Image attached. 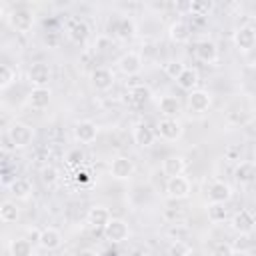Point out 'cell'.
<instances>
[{"label": "cell", "mask_w": 256, "mask_h": 256, "mask_svg": "<svg viewBox=\"0 0 256 256\" xmlns=\"http://www.w3.org/2000/svg\"><path fill=\"white\" fill-rule=\"evenodd\" d=\"M6 138L14 148H28L34 140V128L24 122H12L6 130Z\"/></svg>", "instance_id": "1"}, {"label": "cell", "mask_w": 256, "mask_h": 256, "mask_svg": "<svg viewBox=\"0 0 256 256\" xmlns=\"http://www.w3.org/2000/svg\"><path fill=\"white\" fill-rule=\"evenodd\" d=\"M142 56L138 54V52H134V50H128V52H124L122 56H118V60H116V68L124 74V76H136V74H140V70H142Z\"/></svg>", "instance_id": "2"}, {"label": "cell", "mask_w": 256, "mask_h": 256, "mask_svg": "<svg viewBox=\"0 0 256 256\" xmlns=\"http://www.w3.org/2000/svg\"><path fill=\"white\" fill-rule=\"evenodd\" d=\"M104 236H106L108 242L120 244V242L128 240V236H130V226H128V222L122 220V218H112V220L106 224V228H104Z\"/></svg>", "instance_id": "3"}, {"label": "cell", "mask_w": 256, "mask_h": 256, "mask_svg": "<svg viewBox=\"0 0 256 256\" xmlns=\"http://www.w3.org/2000/svg\"><path fill=\"white\" fill-rule=\"evenodd\" d=\"M8 22H10V26H12L16 32L28 34V32L32 30V26H34V14H32L28 8H16V10L10 12Z\"/></svg>", "instance_id": "4"}, {"label": "cell", "mask_w": 256, "mask_h": 256, "mask_svg": "<svg viewBox=\"0 0 256 256\" xmlns=\"http://www.w3.org/2000/svg\"><path fill=\"white\" fill-rule=\"evenodd\" d=\"M156 128H158V130H156L158 136H160L162 140H166V142H176V140H180L182 134H184L182 124H180L176 118H162V120H158Z\"/></svg>", "instance_id": "5"}, {"label": "cell", "mask_w": 256, "mask_h": 256, "mask_svg": "<svg viewBox=\"0 0 256 256\" xmlns=\"http://www.w3.org/2000/svg\"><path fill=\"white\" fill-rule=\"evenodd\" d=\"M136 170V164L130 156H116L112 162H110V176L116 178V180H128L132 178Z\"/></svg>", "instance_id": "6"}, {"label": "cell", "mask_w": 256, "mask_h": 256, "mask_svg": "<svg viewBox=\"0 0 256 256\" xmlns=\"http://www.w3.org/2000/svg\"><path fill=\"white\" fill-rule=\"evenodd\" d=\"M190 192H192V188H190V180L186 176L168 178V182H166L168 198H172V200H186L190 196Z\"/></svg>", "instance_id": "7"}, {"label": "cell", "mask_w": 256, "mask_h": 256, "mask_svg": "<svg viewBox=\"0 0 256 256\" xmlns=\"http://www.w3.org/2000/svg\"><path fill=\"white\" fill-rule=\"evenodd\" d=\"M186 104H188V110L192 114H204L212 106V94L208 90H192L188 94Z\"/></svg>", "instance_id": "8"}, {"label": "cell", "mask_w": 256, "mask_h": 256, "mask_svg": "<svg viewBox=\"0 0 256 256\" xmlns=\"http://www.w3.org/2000/svg\"><path fill=\"white\" fill-rule=\"evenodd\" d=\"M230 226H232V230H234L236 234L248 236V234L254 232L256 220H254V216H252L248 210H238V212H234V216H232V220H230Z\"/></svg>", "instance_id": "9"}, {"label": "cell", "mask_w": 256, "mask_h": 256, "mask_svg": "<svg viewBox=\"0 0 256 256\" xmlns=\"http://www.w3.org/2000/svg\"><path fill=\"white\" fill-rule=\"evenodd\" d=\"M90 82H92V86H94L98 92H106V90H110V88L114 86L116 76H114V72H112L110 68H106V66H98V68L92 70V74H90Z\"/></svg>", "instance_id": "10"}, {"label": "cell", "mask_w": 256, "mask_h": 256, "mask_svg": "<svg viewBox=\"0 0 256 256\" xmlns=\"http://www.w3.org/2000/svg\"><path fill=\"white\" fill-rule=\"evenodd\" d=\"M50 78H52V70H50V66L44 64V62H36V64H32L30 70H28V80L32 82L34 88H44V86H48Z\"/></svg>", "instance_id": "11"}, {"label": "cell", "mask_w": 256, "mask_h": 256, "mask_svg": "<svg viewBox=\"0 0 256 256\" xmlns=\"http://www.w3.org/2000/svg\"><path fill=\"white\" fill-rule=\"evenodd\" d=\"M98 136V126L92 120H80L74 124V138L80 144H92Z\"/></svg>", "instance_id": "12"}, {"label": "cell", "mask_w": 256, "mask_h": 256, "mask_svg": "<svg viewBox=\"0 0 256 256\" xmlns=\"http://www.w3.org/2000/svg\"><path fill=\"white\" fill-rule=\"evenodd\" d=\"M234 44L240 52H250L256 46V28L252 26H240L234 32Z\"/></svg>", "instance_id": "13"}, {"label": "cell", "mask_w": 256, "mask_h": 256, "mask_svg": "<svg viewBox=\"0 0 256 256\" xmlns=\"http://www.w3.org/2000/svg\"><path fill=\"white\" fill-rule=\"evenodd\" d=\"M194 56L204 64H216L218 62V46L212 40H200L194 46Z\"/></svg>", "instance_id": "14"}, {"label": "cell", "mask_w": 256, "mask_h": 256, "mask_svg": "<svg viewBox=\"0 0 256 256\" xmlns=\"http://www.w3.org/2000/svg\"><path fill=\"white\" fill-rule=\"evenodd\" d=\"M232 198V186L224 180H214L208 188V200L214 204H226Z\"/></svg>", "instance_id": "15"}, {"label": "cell", "mask_w": 256, "mask_h": 256, "mask_svg": "<svg viewBox=\"0 0 256 256\" xmlns=\"http://www.w3.org/2000/svg\"><path fill=\"white\" fill-rule=\"evenodd\" d=\"M36 240H38V246L42 250H56L62 244V234H60V230H56L52 226H46V228H42L38 232Z\"/></svg>", "instance_id": "16"}, {"label": "cell", "mask_w": 256, "mask_h": 256, "mask_svg": "<svg viewBox=\"0 0 256 256\" xmlns=\"http://www.w3.org/2000/svg\"><path fill=\"white\" fill-rule=\"evenodd\" d=\"M86 220H88V224H90L92 228H102V230H104L106 224L112 220V216H110V210H108L106 206L96 204V206H92V208L88 210Z\"/></svg>", "instance_id": "17"}, {"label": "cell", "mask_w": 256, "mask_h": 256, "mask_svg": "<svg viewBox=\"0 0 256 256\" xmlns=\"http://www.w3.org/2000/svg\"><path fill=\"white\" fill-rule=\"evenodd\" d=\"M184 170H186V158H184V156L174 154V156H166V158L162 160V172H164V176H168V178L182 176Z\"/></svg>", "instance_id": "18"}, {"label": "cell", "mask_w": 256, "mask_h": 256, "mask_svg": "<svg viewBox=\"0 0 256 256\" xmlns=\"http://www.w3.org/2000/svg\"><path fill=\"white\" fill-rule=\"evenodd\" d=\"M234 180L238 184H250L256 180V162H250V160H244V162H238L236 168H234Z\"/></svg>", "instance_id": "19"}, {"label": "cell", "mask_w": 256, "mask_h": 256, "mask_svg": "<svg viewBox=\"0 0 256 256\" xmlns=\"http://www.w3.org/2000/svg\"><path fill=\"white\" fill-rule=\"evenodd\" d=\"M168 36H170V40L176 42V44H186V42H190V38H192V30H190V26H188L184 20H176V22L170 24Z\"/></svg>", "instance_id": "20"}, {"label": "cell", "mask_w": 256, "mask_h": 256, "mask_svg": "<svg viewBox=\"0 0 256 256\" xmlns=\"http://www.w3.org/2000/svg\"><path fill=\"white\" fill-rule=\"evenodd\" d=\"M50 100H52V92H50L48 86H44V88H32L30 94H28V104L34 110H44L50 104Z\"/></svg>", "instance_id": "21"}, {"label": "cell", "mask_w": 256, "mask_h": 256, "mask_svg": "<svg viewBox=\"0 0 256 256\" xmlns=\"http://www.w3.org/2000/svg\"><path fill=\"white\" fill-rule=\"evenodd\" d=\"M158 110H160V114L164 118H176L182 112V104H180V100L176 96L166 94V96H162L158 100Z\"/></svg>", "instance_id": "22"}, {"label": "cell", "mask_w": 256, "mask_h": 256, "mask_svg": "<svg viewBox=\"0 0 256 256\" xmlns=\"http://www.w3.org/2000/svg\"><path fill=\"white\" fill-rule=\"evenodd\" d=\"M132 138H134L138 148H150L154 144V140H156V132L148 124H138L134 128V132H132Z\"/></svg>", "instance_id": "23"}, {"label": "cell", "mask_w": 256, "mask_h": 256, "mask_svg": "<svg viewBox=\"0 0 256 256\" xmlns=\"http://www.w3.org/2000/svg\"><path fill=\"white\" fill-rule=\"evenodd\" d=\"M198 82H200V74H198V70L192 68V66H186L184 72L180 74V78L176 80V84H178L182 90H186V92L198 90Z\"/></svg>", "instance_id": "24"}, {"label": "cell", "mask_w": 256, "mask_h": 256, "mask_svg": "<svg viewBox=\"0 0 256 256\" xmlns=\"http://www.w3.org/2000/svg\"><path fill=\"white\" fill-rule=\"evenodd\" d=\"M10 194L16 200H28L32 196V182L28 178H14L10 182Z\"/></svg>", "instance_id": "25"}, {"label": "cell", "mask_w": 256, "mask_h": 256, "mask_svg": "<svg viewBox=\"0 0 256 256\" xmlns=\"http://www.w3.org/2000/svg\"><path fill=\"white\" fill-rule=\"evenodd\" d=\"M134 34H136V24H134V20L132 18H120L118 20V24H116V28H114V36L118 38V40H132L134 38Z\"/></svg>", "instance_id": "26"}, {"label": "cell", "mask_w": 256, "mask_h": 256, "mask_svg": "<svg viewBox=\"0 0 256 256\" xmlns=\"http://www.w3.org/2000/svg\"><path fill=\"white\" fill-rule=\"evenodd\" d=\"M88 36H90V28H88V24H86L84 20H74V22L70 24V28H68V38H70L72 42L82 44Z\"/></svg>", "instance_id": "27"}, {"label": "cell", "mask_w": 256, "mask_h": 256, "mask_svg": "<svg viewBox=\"0 0 256 256\" xmlns=\"http://www.w3.org/2000/svg\"><path fill=\"white\" fill-rule=\"evenodd\" d=\"M20 218V208L16 206V202L12 200H4L2 206H0V220L4 224H12Z\"/></svg>", "instance_id": "28"}, {"label": "cell", "mask_w": 256, "mask_h": 256, "mask_svg": "<svg viewBox=\"0 0 256 256\" xmlns=\"http://www.w3.org/2000/svg\"><path fill=\"white\" fill-rule=\"evenodd\" d=\"M8 254L10 256H32V244L26 238H14L8 244Z\"/></svg>", "instance_id": "29"}, {"label": "cell", "mask_w": 256, "mask_h": 256, "mask_svg": "<svg viewBox=\"0 0 256 256\" xmlns=\"http://www.w3.org/2000/svg\"><path fill=\"white\" fill-rule=\"evenodd\" d=\"M150 88L144 86V84H136L130 88V100L136 104V106H144L148 100H150Z\"/></svg>", "instance_id": "30"}, {"label": "cell", "mask_w": 256, "mask_h": 256, "mask_svg": "<svg viewBox=\"0 0 256 256\" xmlns=\"http://www.w3.org/2000/svg\"><path fill=\"white\" fill-rule=\"evenodd\" d=\"M58 176H60V172H58V168L54 164H46V166L40 168V180L46 186H54L58 182Z\"/></svg>", "instance_id": "31"}, {"label": "cell", "mask_w": 256, "mask_h": 256, "mask_svg": "<svg viewBox=\"0 0 256 256\" xmlns=\"http://www.w3.org/2000/svg\"><path fill=\"white\" fill-rule=\"evenodd\" d=\"M226 216H228V210L224 208V204H214V202L208 204V220L210 222H214V224L224 222Z\"/></svg>", "instance_id": "32"}, {"label": "cell", "mask_w": 256, "mask_h": 256, "mask_svg": "<svg viewBox=\"0 0 256 256\" xmlns=\"http://www.w3.org/2000/svg\"><path fill=\"white\" fill-rule=\"evenodd\" d=\"M190 254H192V248L184 240H174L166 250V256H190Z\"/></svg>", "instance_id": "33"}, {"label": "cell", "mask_w": 256, "mask_h": 256, "mask_svg": "<svg viewBox=\"0 0 256 256\" xmlns=\"http://www.w3.org/2000/svg\"><path fill=\"white\" fill-rule=\"evenodd\" d=\"M16 80V70L8 64H2L0 66V90H6L8 86H12Z\"/></svg>", "instance_id": "34"}, {"label": "cell", "mask_w": 256, "mask_h": 256, "mask_svg": "<svg viewBox=\"0 0 256 256\" xmlns=\"http://www.w3.org/2000/svg\"><path fill=\"white\" fill-rule=\"evenodd\" d=\"M184 64L182 62H178V60H170V62H166L164 64V74L168 76V78H174V80H178L180 78V74L184 72Z\"/></svg>", "instance_id": "35"}, {"label": "cell", "mask_w": 256, "mask_h": 256, "mask_svg": "<svg viewBox=\"0 0 256 256\" xmlns=\"http://www.w3.org/2000/svg\"><path fill=\"white\" fill-rule=\"evenodd\" d=\"M210 256H234V248L228 242H218V244H214Z\"/></svg>", "instance_id": "36"}, {"label": "cell", "mask_w": 256, "mask_h": 256, "mask_svg": "<svg viewBox=\"0 0 256 256\" xmlns=\"http://www.w3.org/2000/svg\"><path fill=\"white\" fill-rule=\"evenodd\" d=\"M210 8H212L210 2H192V4H190V12L196 14V16H204Z\"/></svg>", "instance_id": "37"}, {"label": "cell", "mask_w": 256, "mask_h": 256, "mask_svg": "<svg viewBox=\"0 0 256 256\" xmlns=\"http://www.w3.org/2000/svg\"><path fill=\"white\" fill-rule=\"evenodd\" d=\"M66 158H68V164H72V166H74V164H78V162H82V160H84V154H82L80 150H70Z\"/></svg>", "instance_id": "38"}, {"label": "cell", "mask_w": 256, "mask_h": 256, "mask_svg": "<svg viewBox=\"0 0 256 256\" xmlns=\"http://www.w3.org/2000/svg\"><path fill=\"white\" fill-rule=\"evenodd\" d=\"M78 256H100V254L96 250H92V248H84V250L78 252Z\"/></svg>", "instance_id": "39"}, {"label": "cell", "mask_w": 256, "mask_h": 256, "mask_svg": "<svg viewBox=\"0 0 256 256\" xmlns=\"http://www.w3.org/2000/svg\"><path fill=\"white\" fill-rule=\"evenodd\" d=\"M252 70H254V72H256V58H254V60H252Z\"/></svg>", "instance_id": "40"}]
</instances>
